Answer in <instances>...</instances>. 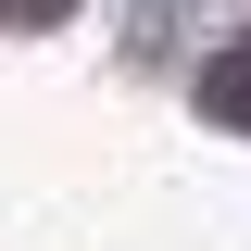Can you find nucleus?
<instances>
[{
	"label": "nucleus",
	"mask_w": 251,
	"mask_h": 251,
	"mask_svg": "<svg viewBox=\"0 0 251 251\" xmlns=\"http://www.w3.org/2000/svg\"><path fill=\"white\" fill-rule=\"evenodd\" d=\"M201 113H214V126H251V38H239V50H214V75H201Z\"/></svg>",
	"instance_id": "nucleus-1"
},
{
	"label": "nucleus",
	"mask_w": 251,
	"mask_h": 251,
	"mask_svg": "<svg viewBox=\"0 0 251 251\" xmlns=\"http://www.w3.org/2000/svg\"><path fill=\"white\" fill-rule=\"evenodd\" d=\"M75 0H0V25H63Z\"/></svg>",
	"instance_id": "nucleus-2"
}]
</instances>
